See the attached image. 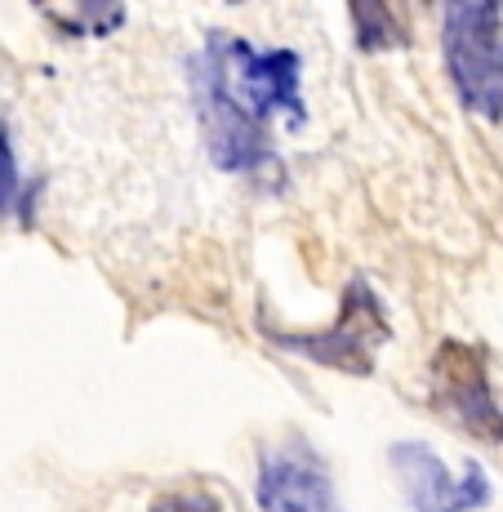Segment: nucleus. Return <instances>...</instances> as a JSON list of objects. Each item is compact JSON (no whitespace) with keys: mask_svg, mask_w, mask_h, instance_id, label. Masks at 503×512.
Wrapping results in <instances>:
<instances>
[{"mask_svg":"<svg viewBox=\"0 0 503 512\" xmlns=\"http://www.w3.org/2000/svg\"><path fill=\"white\" fill-rule=\"evenodd\" d=\"M303 63L294 49H259L236 32H210L192 63V94L210 161L223 174L276 170L272 125H303Z\"/></svg>","mask_w":503,"mask_h":512,"instance_id":"f257e3e1","label":"nucleus"},{"mask_svg":"<svg viewBox=\"0 0 503 512\" xmlns=\"http://www.w3.org/2000/svg\"><path fill=\"white\" fill-rule=\"evenodd\" d=\"M441 54L459 103L481 121H503V5L490 0L446 5Z\"/></svg>","mask_w":503,"mask_h":512,"instance_id":"f03ea898","label":"nucleus"},{"mask_svg":"<svg viewBox=\"0 0 503 512\" xmlns=\"http://www.w3.org/2000/svg\"><path fill=\"white\" fill-rule=\"evenodd\" d=\"M259 330L268 334L276 348L294 352L303 361H317V366H334L343 374H370L374 370V348L388 343V312H383L379 294L366 277H352L343 290L339 317L325 330H276L268 317L259 321Z\"/></svg>","mask_w":503,"mask_h":512,"instance_id":"7ed1b4c3","label":"nucleus"},{"mask_svg":"<svg viewBox=\"0 0 503 512\" xmlns=\"http://www.w3.org/2000/svg\"><path fill=\"white\" fill-rule=\"evenodd\" d=\"M388 459L414 512H477L490 504V481L481 464H468L455 477L441 464L437 450L423 441H397Z\"/></svg>","mask_w":503,"mask_h":512,"instance_id":"20e7f679","label":"nucleus"},{"mask_svg":"<svg viewBox=\"0 0 503 512\" xmlns=\"http://www.w3.org/2000/svg\"><path fill=\"white\" fill-rule=\"evenodd\" d=\"M254 495L263 512H343L334 499L330 468L303 437H285L259 459Z\"/></svg>","mask_w":503,"mask_h":512,"instance_id":"39448f33","label":"nucleus"},{"mask_svg":"<svg viewBox=\"0 0 503 512\" xmlns=\"http://www.w3.org/2000/svg\"><path fill=\"white\" fill-rule=\"evenodd\" d=\"M432 392L437 401L455 415L468 432L486 441H503V410L490 388V370H486V352L468 348V343H441L432 357Z\"/></svg>","mask_w":503,"mask_h":512,"instance_id":"423d86ee","label":"nucleus"},{"mask_svg":"<svg viewBox=\"0 0 503 512\" xmlns=\"http://www.w3.org/2000/svg\"><path fill=\"white\" fill-rule=\"evenodd\" d=\"M352 32H357V45L361 49H392V45H406V27L397 23L388 5L379 0H357L352 5Z\"/></svg>","mask_w":503,"mask_h":512,"instance_id":"0eeeda50","label":"nucleus"},{"mask_svg":"<svg viewBox=\"0 0 503 512\" xmlns=\"http://www.w3.org/2000/svg\"><path fill=\"white\" fill-rule=\"evenodd\" d=\"M32 196L36 187L23 183L18 174V156H14V143H9V125L0 116V214H32Z\"/></svg>","mask_w":503,"mask_h":512,"instance_id":"6e6552de","label":"nucleus"},{"mask_svg":"<svg viewBox=\"0 0 503 512\" xmlns=\"http://www.w3.org/2000/svg\"><path fill=\"white\" fill-rule=\"evenodd\" d=\"M49 18L72 36H107L112 27L125 23V9L121 5H76L72 14H49Z\"/></svg>","mask_w":503,"mask_h":512,"instance_id":"1a4fd4ad","label":"nucleus"},{"mask_svg":"<svg viewBox=\"0 0 503 512\" xmlns=\"http://www.w3.org/2000/svg\"><path fill=\"white\" fill-rule=\"evenodd\" d=\"M152 512H223V504L210 490H165Z\"/></svg>","mask_w":503,"mask_h":512,"instance_id":"9d476101","label":"nucleus"}]
</instances>
